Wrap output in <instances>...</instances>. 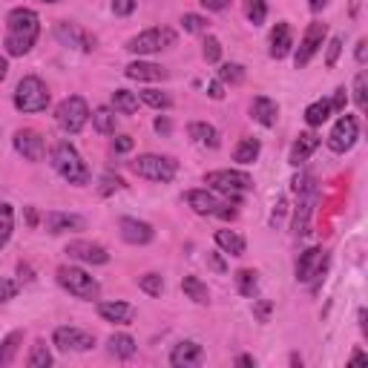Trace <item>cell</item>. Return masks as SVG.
<instances>
[{
	"label": "cell",
	"mask_w": 368,
	"mask_h": 368,
	"mask_svg": "<svg viewBox=\"0 0 368 368\" xmlns=\"http://www.w3.org/2000/svg\"><path fill=\"white\" fill-rule=\"evenodd\" d=\"M6 52L9 55H27L41 35V17L32 9H12L6 17Z\"/></svg>",
	"instance_id": "6da1fadb"
},
{
	"label": "cell",
	"mask_w": 368,
	"mask_h": 368,
	"mask_svg": "<svg viewBox=\"0 0 368 368\" xmlns=\"http://www.w3.org/2000/svg\"><path fill=\"white\" fill-rule=\"evenodd\" d=\"M52 167H55V173L64 182H69V184H75V187L89 184V170H87L84 159L78 156V150L69 141H58L55 144V150H52Z\"/></svg>",
	"instance_id": "7a4b0ae2"
},
{
	"label": "cell",
	"mask_w": 368,
	"mask_h": 368,
	"mask_svg": "<svg viewBox=\"0 0 368 368\" xmlns=\"http://www.w3.org/2000/svg\"><path fill=\"white\" fill-rule=\"evenodd\" d=\"M133 173L147 179V182H173L176 179V170H179V161L170 159V156H156V153H147V156H138L133 164Z\"/></svg>",
	"instance_id": "3957f363"
},
{
	"label": "cell",
	"mask_w": 368,
	"mask_h": 368,
	"mask_svg": "<svg viewBox=\"0 0 368 368\" xmlns=\"http://www.w3.org/2000/svg\"><path fill=\"white\" fill-rule=\"evenodd\" d=\"M15 107L20 112H43L49 107V89L41 78L27 75L20 78L17 89H15Z\"/></svg>",
	"instance_id": "277c9868"
},
{
	"label": "cell",
	"mask_w": 368,
	"mask_h": 368,
	"mask_svg": "<svg viewBox=\"0 0 368 368\" xmlns=\"http://www.w3.org/2000/svg\"><path fill=\"white\" fill-rule=\"evenodd\" d=\"M58 285L64 290H69L72 297H78V300H95L98 293H101L98 279L89 277L87 271H81V267H61V271H58Z\"/></svg>",
	"instance_id": "5b68a950"
},
{
	"label": "cell",
	"mask_w": 368,
	"mask_h": 368,
	"mask_svg": "<svg viewBox=\"0 0 368 368\" xmlns=\"http://www.w3.org/2000/svg\"><path fill=\"white\" fill-rule=\"evenodd\" d=\"M55 115H58L61 130L69 133V135H75V133H81L87 127L89 107H87V101H84L81 95H69V98H64V101L58 104V112Z\"/></svg>",
	"instance_id": "8992f818"
},
{
	"label": "cell",
	"mask_w": 368,
	"mask_h": 368,
	"mask_svg": "<svg viewBox=\"0 0 368 368\" xmlns=\"http://www.w3.org/2000/svg\"><path fill=\"white\" fill-rule=\"evenodd\" d=\"M205 184L210 190L230 196V199H239V193L253 187V179L248 173H242V170H213V173L205 176Z\"/></svg>",
	"instance_id": "52a82bcc"
},
{
	"label": "cell",
	"mask_w": 368,
	"mask_h": 368,
	"mask_svg": "<svg viewBox=\"0 0 368 368\" xmlns=\"http://www.w3.org/2000/svg\"><path fill=\"white\" fill-rule=\"evenodd\" d=\"M176 43V32L173 29H147L135 38L127 41V49L133 55H153V52H161V49L167 46H173Z\"/></svg>",
	"instance_id": "ba28073f"
},
{
	"label": "cell",
	"mask_w": 368,
	"mask_h": 368,
	"mask_svg": "<svg viewBox=\"0 0 368 368\" xmlns=\"http://www.w3.org/2000/svg\"><path fill=\"white\" fill-rule=\"evenodd\" d=\"M325 35H328V27H325V23H320V20H314L311 27L305 29V35H302V41L297 46V55H293V64H297V69H302V66L311 64V58L323 49Z\"/></svg>",
	"instance_id": "9c48e42d"
},
{
	"label": "cell",
	"mask_w": 368,
	"mask_h": 368,
	"mask_svg": "<svg viewBox=\"0 0 368 368\" xmlns=\"http://www.w3.org/2000/svg\"><path fill=\"white\" fill-rule=\"evenodd\" d=\"M357 138H360V121L346 112L334 124V130L328 135V150L331 153H348L351 147L357 144Z\"/></svg>",
	"instance_id": "30bf717a"
},
{
	"label": "cell",
	"mask_w": 368,
	"mask_h": 368,
	"mask_svg": "<svg viewBox=\"0 0 368 368\" xmlns=\"http://www.w3.org/2000/svg\"><path fill=\"white\" fill-rule=\"evenodd\" d=\"M187 205L199 216H222V219H233L236 216V210L230 205H222L210 190H190L187 193Z\"/></svg>",
	"instance_id": "8fae6325"
},
{
	"label": "cell",
	"mask_w": 368,
	"mask_h": 368,
	"mask_svg": "<svg viewBox=\"0 0 368 368\" xmlns=\"http://www.w3.org/2000/svg\"><path fill=\"white\" fill-rule=\"evenodd\" d=\"M52 342L61 351H89L95 346V337L81 331V328H72V325H61L52 334Z\"/></svg>",
	"instance_id": "7c38bea8"
},
{
	"label": "cell",
	"mask_w": 368,
	"mask_h": 368,
	"mask_svg": "<svg viewBox=\"0 0 368 368\" xmlns=\"http://www.w3.org/2000/svg\"><path fill=\"white\" fill-rule=\"evenodd\" d=\"M325 265H328V259H325L323 248H308L297 259V282H311L314 277H323Z\"/></svg>",
	"instance_id": "4fadbf2b"
},
{
	"label": "cell",
	"mask_w": 368,
	"mask_h": 368,
	"mask_svg": "<svg viewBox=\"0 0 368 368\" xmlns=\"http://www.w3.org/2000/svg\"><path fill=\"white\" fill-rule=\"evenodd\" d=\"M15 150L27 159V161H41L46 153V144L43 135L38 130H17L15 133Z\"/></svg>",
	"instance_id": "5bb4252c"
},
{
	"label": "cell",
	"mask_w": 368,
	"mask_h": 368,
	"mask_svg": "<svg viewBox=\"0 0 368 368\" xmlns=\"http://www.w3.org/2000/svg\"><path fill=\"white\" fill-rule=\"evenodd\" d=\"M55 38L64 43V46H72V49H81V52H92L95 41L78 27V23H69V20H61L55 27Z\"/></svg>",
	"instance_id": "9a60e30c"
},
{
	"label": "cell",
	"mask_w": 368,
	"mask_h": 368,
	"mask_svg": "<svg viewBox=\"0 0 368 368\" xmlns=\"http://www.w3.org/2000/svg\"><path fill=\"white\" fill-rule=\"evenodd\" d=\"M69 259H78V262H87V265H107L110 262V253L95 242H72L66 248Z\"/></svg>",
	"instance_id": "2e32d148"
},
{
	"label": "cell",
	"mask_w": 368,
	"mask_h": 368,
	"mask_svg": "<svg viewBox=\"0 0 368 368\" xmlns=\"http://www.w3.org/2000/svg\"><path fill=\"white\" fill-rule=\"evenodd\" d=\"M118 228H121V239L130 242V244H147V242H153V236H156L153 225L141 222V219H130V216L121 219Z\"/></svg>",
	"instance_id": "e0dca14e"
},
{
	"label": "cell",
	"mask_w": 368,
	"mask_h": 368,
	"mask_svg": "<svg viewBox=\"0 0 368 368\" xmlns=\"http://www.w3.org/2000/svg\"><path fill=\"white\" fill-rule=\"evenodd\" d=\"M84 225H87V222H84L78 213H61V210H55V213L46 216V230L52 233V236L72 233V230H84Z\"/></svg>",
	"instance_id": "ac0fdd59"
},
{
	"label": "cell",
	"mask_w": 368,
	"mask_h": 368,
	"mask_svg": "<svg viewBox=\"0 0 368 368\" xmlns=\"http://www.w3.org/2000/svg\"><path fill=\"white\" fill-rule=\"evenodd\" d=\"M205 360V351L199 342H193V339H184L179 342V346L173 348V354H170V362H173L176 368H190V365H199Z\"/></svg>",
	"instance_id": "d6986e66"
},
{
	"label": "cell",
	"mask_w": 368,
	"mask_h": 368,
	"mask_svg": "<svg viewBox=\"0 0 368 368\" xmlns=\"http://www.w3.org/2000/svg\"><path fill=\"white\" fill-rule=\"evenodd\" d=\"M251 115H253V121H259L262 127H274L277 118H279V104L267 95H256L253 104H251Z\"/></svg>",
	"instance_id": "ffe728a7"
},
{
	"label": "cell",
	"mask_w": 368,
	"mask_h": 368,
	"mask_svg": "<svg viewBox=\"0 0 368 368\" xmlns=\"http://www.w3.org/2000/svg\"><path fill=\"white\" fill-rule=\"evenodd\" d=\"M98 314H101V320L107 323H115V325H130L133 316H135V308L127 305V302H98Z\"/></svg>",
	"instance_id": "44dd1931"
},
{
	"label": "cell",
	"mask_w": 368,
	"mask_h": 368,
	"mask_svg": "<svg viewBox=\"0 0 368 368\" xmlns=\"http://www.w3.org/2000/svg\"><path fill=\"white\" fill-rule=\"evenodd\" d=\"M290 49H293V32H290L288 23L282 20V23H277L274 32H271V58L282 61V58L290 55Z\"/></svg>",
	"instance_id": "7402d4cb"
},
{
	"label": "cell",
	"mask_w": 368,
	"mask_h": 368,
	"mask_svg": "<svg viewBox=\"0 0 368 368\" xmlns=\"http://www.w3.org/2000/svg\"><path fill=\"white\" fill-rule=\"evenodd\" d=\"M316 147H320V135H316V133H302L290 147V164L300 167L302 161H308L316 153Z\"/></svg>",
	"instance_id": "603a6c76"
},
{
	"label": "cell",
	"mask_w": 368,
	"mask_h": 368,
	"mask_svg": "<svg viewBox=\"0 0 368 368\" xmlns=\"http://www.w3.org/2000/svg\"><path fill=\"white\" fill-rule=\"evenodd\" d=\"M124 72L133 81H164L167 78V69L159 64H150V61H133Z\"/></svg>",
	"instance_id": "cb8c5ba5"
},
{
	"label": "cell",
	"mask_w": 368,
	"mask_h": 368,
	"mask_svg": "<svg viewBox=\"0 0 368 368\" xmlns=\"http://www.w3.org/2000/svg\"><path fill=\"white\" fill-rule=\"evenodd\" d=\"M187 133L199 147H207V150H216L219 147V130L213 124H207V121H193L187 127Z\"/></svg>",
	"instance_id": "d4e9b609"
},
{
	"label": "cell",
	"mask_w": 368,
	"mask_h": 368,
	"mask_svg": "<svg viewBox=\"0 0 368 368\" xmlns=\"http://www.w3.org/2000/svg\"><path fill=\"white\" fill-rule=\"evenodd\" d=\"M216 244L230 256H242L244 253V236L236 230H216Z\"/></svg>",
	"instance_id": "484cf974"
},
{
	"label": "cell",
	"mask_w": 368,
	"mask_h": 368,
	"mask_svg": "<svg viewBox=\"0 0 368 368\" xmlns=\"http://www.w3.org/2000/svg\"><path fill=\"white\" fill-rule=\"evenodd\" d=\"M182 290L187 293V297H190L196 305H207V302H210V290H207V285H205L199 277H184V279H182Z\"/></svg>",
	"instance_id": "4316f807"
},
{
	"label": "cell",
	"mask_w": 368,
	"mask_h": 368,
	"mask_svg": "<svg viewBox=\"0 0 368 368\" xmlns=\"http://www.w3.org/2000/svg\"><path fill=\"white\" fill-rule=\"evenodd\" d=\"M259 153H262L259 138H242V141L236 144V150H233V159H236L239 164H253V161L259 159Z\"/></svg>",
	"instance_id": "83f0119b"
},
{
	"label": "cell",
	"mask_w": 368,
	"mask_h": 368,
	"mask_svg": "<svg viewBox=\"0 0 368 368\" xmlns=\"http://www.w3.org/2000/svg\"><path fill=\"white\" fill-rule=\"evenodd\" d=\"M107 346H110V351H112L118 360H130V357L135 354V339H133L130 334H112Z\"/></svg>",
	"instance_id": "f1b7e54d"
},
{
	"label": "cell",
	"mask_w": 368,
	"mask_h": 368,
	"mask_svg": "<svg viewBox=\"0 0 368 368\" xmlns=\"http://www.w3.org/2000/svg\"><path fill=\"white\" fill-rule=\"evenodd\" d=\"M20 342H23V331H12L3 342H0V368H6L15 362V354L20 348Z\"/></svg>",
	"instance_id": "f546056e"
},
{
	"label": "cell",
	"mask_w": 368,
	"mask_h": 368,
	"mask_svg": "<svg viewBox=\"0 0 368 368\" xmlns=\"http://www.w3.org/2000/svg\"><path fill=\"white\" fill-rule=\"evenodd\" d=\"M236 288L242 297H256V290H259V274L251 271V267H242V271L236 274Z\"/></svg>",
	"instance_id": "4dcf8cb0"
},
{
	"label": "cell",
	"mask_w": 368,
	"mask_h": 368,
	"mask_svg": "<svg viewBox=\"0 0 368 368\" xmlns=\"http://www.w3.org/2000/svg\"><path fill=\"white\" fill-rule=\"evenodd\" d=\"M115 110L112 107H98L95 112H92V124H95V130L98 133H104V135H110V133H115Z\"/></svg>",
	"instance_id": "1f68e13d"
},
{
	"label": "cell",
	"mask_w": 368,
	"mask_h": 368,
	"mask_svg": "<svg viewBox=\"0 0 368 368\" xmlns=\"http://www.w3.org/2000/svg\"><path fill=\"white\" fill-rule=\"evenodd\" d=\"M12 230H15V210L12 205H0V251L6 248V242L12 239Z\"/></svg>",
	"instance_id": "d6a6232c"
},
{
	"label": "cell",
	"mask_w": 368,
	"mask_h": 368,
	"mask_svg": "<svg viewBox=\"0 0 368 368\" xmlns=\"http://www.w3.org/2000/svg\"><path fill=\"white\" fill-rule=\"evenodd\" d=\"M328 115H331V104H328V101H314V104H308V110H305L308 127H323L325 121H328Z\"/></svg>",
	"instance_id": "836d02e7"
},
{
	"label": "cell",
	"mask_w": 368,
	"mask_h": 368,
	"mask_svg": "<svg viewBox=\"0 0 368 368\" xmlns=\"http://www.w3.org/2000/svg\"><path fill=\"white\" fill-rule=\"evenodd\" d=\"M112 110L130 115V112L138 110V98H135L130 89H115V92H112Z\"/></svg>",
	"instance_id": "e575fe53"
},
{
	"label": "cell",
	"mask_w": 368,
	"mask_h": 368,
	"mask_svg": "<svg viewBox=\"0 0 368 368\" xmlns=\"http://www.w3.org/2000/svg\"><path fill=\"white\" fill-rule=\"evenodd\" d=\"M244 15H248L253 27H262L267 17V0H244Z\"/></svg>",
	"instance_id": "d590c367"
},
{
	"label": "cell",
	"mask_w": 368,
	"mask_h": 368,
	"mask_svg": "<svg viewBox=\"0 0 368 368\" xmlns=\"http://www.w3.org/2000/svg\"><path fill=\"white\" fill-rule=\"evenodd\" d=\"M27 362H29L32 368H49V365H52V354H49V348H46L43 339H38L35 346H32V354H29Z\"/></svg>",
	"instance_id": "8d00e7d4"
},
{
	"label": "cell",
	"mask_w": 368,
	"mask_h": 368,
	"mask_svg": "<svg viewBox=\"0 0 368 368\" xmlns=\"http://www.w3.org/2000/svg\"><path fill=\"white\" fill-rule=\"evenodd\" d=\"M219 81H222V84H242L244 81V66L242 64H225V66H219Z\"/></svg>",
	"instance_id": "74e56055"
},
{
	"label": "cell",
	"mask_w": 368,
	"mask_h": 368,
	"mask_svg": "<svg viewBox=\"0 0 368 368\" xmlns=\"http://www.w3.org/2000/svg\"><path fill=\"white\" fill-rule=\"evenodd\" d=\"M141 101H144L147 107H156V110H167L170 104H173V101H170V95L161 92V89H144V92H141Z\"/></svg>",
	"instance_id": "f35d334b"
},
{
	"label": "cell",
	"mask_w": 368,
	"mask_h": 368,
	"mask_svg": "<svg viewBox=\"0 0 368 368\" xmlns=\"http://www.w3.org/2000/svg\"><path fill=\"white\" fill-rule=\"evenodd\" d=\"M138 288H141L144 293H150V297H161V290H164V279H161L159 274H144V277L138 279Z\"/></svg>",
	"instance_id": "ab89813d"
},
{
	"label": "cell",
	"mask_w": 368,
	"mask_h": 368,
	"mask_svg": "<svg viewBox=\"0 0 368 368\" xmlns=\"http://www.w3.org/2000/svg\"><path fill=\"white\" fill-rule=\"evenodd\" d=\"M202 52H205V61H207V64H216L219 58H222V43H219V38L210 35V38L205 41V49H202Z\"/></svg>",
	"instance_id": "60d3db41"
},
{
	"label": "cell",
	"mask_w": 368,
	"mask_h": 368,
	"mask_svg": "<svg viewBox=\"0 0 368 368\" xmlns=\"http://www.w3.org/2000/svg\"><path fill=\"white\" fill-rule=\"evenodd\" d=\"M354 98H357V107L360 110L368 107V98H365V72H360V75L354 78Z\"/></svg>",
	"instance_id": "b9f144b4"
},
{
	"label": "cell",
	"mask_w": 368,
	"mask_h": 368,
	"mask_svg": "<svg viewBox=\"0 0 368 368\" xmlns=\"http://www.w3.org/2000/svg\"><path fill=\"white\" fill-rule=\"evenodd\" d=\"M271 314H274V305L267 302V300H256L253 302V316H256L259 323H267V320H271Z\"/></svg>",
	"instance_id": "7bdbcfd3"
},
{
	"label": "cell",
	"mask_w": 368,
	"mask_h": 368,
	"mask_svg": "<svg viewBox=\"0 0 368 368\" xmlns=\"http://www.w3.org/2000/svg\"><path fill=\"white\" fill-rule=\"evenodd\" d=\"M124 187V182H121L118 176H112V173H107V176H101V196H110V193H115V190H121Z\"/></svg>",
	"instance_id": "ee69618b"
},
{
	"label": "cell",
	"mask_w": 368,
	"mask_h": 368,
	"mask_svg": "<svg viewBox=\"0 0 368 368\" xmlns=\"http://www.w3.org/2000/svg\"><path fill=\"white\" fill-rule=\"evenodd\" d=\"M182 23H184L187 32H202V29H207V20L202 15H184Z\"/></svg>",
	"instance_id": "f6af8a7d"
},
{
	"label": "cell",
	"mask_w": 368,
	"mask_h": 368,
	"mask_svg": "<svg viewBox=\"0 0 368 368\" xmlns=\"http://www.w3.org/2000/svg\"><path fill=\"white\" fill-rule=\"evenodd\" d=\"M133 9H135V0H112V12H115L118 17L133 15Z\"/></svg>",
	"instance_id": "bcb514c9"
},
{
	"label": "cell",
	"mask_w": 368,
	"mask_h": 368,
	"mask_svg": "<svg viewBox=\"0 0 368 368\" xmlns=\"http://www.w3.org/2000/svg\"><path fill=\"white\" fill-rule=\"evenodd\" d=\"M17 293V282L12 279H0V302H9L12 297Z\"/></svg>",
	"instance_id": "7dc6e473"
},
{
	"label": "cell",
	"mask_w": 368,
	"mask_h": 368,
	"mask_svg": "<svg viewBox=\"0 0 368 368\" xmlns=\"http://www.w3.org/2000/svg\"><path fill=\"white\" fill-rule=\"evenodd\" d=\"M339 52H342V38H331V43H328V55H325V64H328V66H334V64H337V58H339Z\"/></svg>",
	"instance_id": "c3c4849f"
},
{
	"label": "cell",
	"mask_w": 368,
	"mask_h": 368,
	"mask_svg": "<svg viewBox=\"0 0 368 368\" xmlns=\"http://www.w3.org/2000/svg\"><path fill=\"white\" fill-rule=\"evenodd\" d=\"M346 101H348L346 87H339L337 95H334V101H328V104H331V112H342V110H346Z\"/></svg>",
	"instance_id": "681fc988"
},
{
	"label": "cell",
	"mask_w": 368,
	"mask_h": 368,
	"mask_svg": "<svg viewBox=\"0 0 368 368\" xmlns=\"http://www.w3.org/2000/svg\"><path fill=\"white\" fill-rule=\"evenodd\" d=\"M112 150H115V153H130V150H133V138H130V135L112 138Z\"/></svg>",
	"instance_id": "f907efd6"
},
{
	"label": "cell",
	"mask_w": 368,
	"mask_h": 368,
	"mask_svg": "<svg viewBox=\"0 0 368 368\" xmlns=\"http://www.w3.org/2000/svg\"><path fill=\"white\" fill-rule=\"evenodd\" d=\"M207 12H225L230 6V0H199Z\"/></svg>",
	"instance_id": "816d5d0a"
},
{
	"label": "cell",
	"mask_w": 368,
	"mask_h": 368,
	"mask_svg": "<svg viewBox=\"0 0 368 368\" xmlns=\"http://www.w3.org/2000/svg\"><path fill=\"white\" fill-rule=\"evenodd\" d=\"M285 210H288V199H279V202H277V207H274V216H271V225H274V228H279Z\"/></svg>",
	"instance_id": "f5cc1de1"
},
{
	"label": "cell",
	"mask_w": 368,
	"mask_h": 368,
	"mask_svg": "<svg viewBox=\"0 0 368 368\" xmlns=\"http://www.w3.org/2000/svg\"><path fill=\"white\" fill-rule=\"evenodd\" d=\"M207 95L213 98V101H222V98H225V92H222V81H210V84H207Z\"/></svg>",
	"instance_id": "db71d44e"
},
{
	"label": "cell",
	"mask_w": 368,
	"mask_h": 368,
	"mask_svg": "<svg viewBox=\"0 0 368 368\" xmlns=\"http://www.w3.org/2000/svg\"><path fill=\"white\" fill-rule=\"evenodd\" d=\"M207 265L213 267V271H219V274H225V267H228V265H225L222 259H219L216 253H207Z\"/></svg>",
	"instance_id": "11a10c76"
},
{
	"label": "cell",
	"mask_w": 368,
	"mask_h": 368,
	"mask_svg": "<svg viewBox=\"0 0 368 368\" xmlns=\"http://www.w3.org/2000/svg\"><path fill=\"white\" fill-rule=\"evenodd\" d=\"M170 130H173V127H170V121L159 115V118H156V133H159V135H170Z\"/></svg>",
	"instance_id": "9f6ffc18"
},
{
	"label": "cell",
	"mask_w": 368,
	"mask_h": 368,
	"mask_svg": "<svg viewBox=\"0 0 368 368\" xmlns=\"http://www.w3.org/2000/svg\"><path fill=\"white\" fill-rule=\"evenodd\" d=\"M308 6H311V12H323L328 6V0H308Z\"/></svg>",
	"instance_id": "6f0895ef"
},
{
	"label": "cell",
	"mask_w": 368,
	"mask_h": 368,
	"mask_svg": "<svg viewBox=\"0 0 368 368\" xmlns=\"http://www.w3.org/2000/svg\"><path fill=\"white\" fill-rule=\"evenodd\" d=\"M365 46H368V41H360L357 43V61L360 64H365Z\"/></svg>",
	"instance_id": "680465c9"
},
{
	"label": "cell",
	"mask_w": 368,
	"mask_h": 368,
	"mask_svg": "<svg viewBox=\"0 0 368 368\" xmlns=\"http://www.w3.org/2000/svg\"><path fill=\"white\" fill-rule=\"evenodd\" d=\"M236 365H256V360L248 357V354H242V357H236Z\"/></svg>",
	"instance_id": "91938a15"
},
{
	"label": "cell",
	"mask_w": 368,
	"mask_h": 368,
	"mask_svg": "<svg viewBox=\"0 0 368 368\" xmlns=\"http://www.w3.org/2000/svg\"><path fill=\"white\" fill-rule=\"evenodd\" d=\"M27 219H29V225H32V228L38 225V213H35V207H27Z\"/></svg>",
	"instance_id": "94428289"
},
{
	"label": "cell",
	"mask_w": 368,
	"mask_h": 368,
	"mask_svg": "<svg viewBox=\"0 0 368 368\" xmlns=\"http://www.w3.org/2000/svg\"><path fill=\"white\" fill-rule=\"evenodd\" d=\"M6 72H9V64H6V58H0V81L6 78Z\"/></svg>",
	"instance_id": "6125c7cd"
},
{
	"label": "cell",
	"mask_w": 368,
	"mask_h": 368,
	"mask_svg": "<svg viewBox=\"0 0 368 368\" xmlns=\"http://www.w3.org/2000/svg\"><path fill=\"white\" fill-rule=\"evenodd\" d=\"M360 328H362V334L368 331V323H365V311H360Z\"/></svg>",
	"instance_id": "be15d7a7"
},
{
	"label": "cell",
	"mask_w": 368,
	"mask_h": 368,
	"mask_svg": "<svg viewBox=\"0 0 368 368\" xmlns=\"http://www.w3.org/2000/svg\"><path fill=\"white\" fill-rule=\"evenodd\" d=\"M351 360H354V362H362V360H368V357H365V354H362V351H357V354H354V357H351Z\"/></svg>",
	"instance_id": "e7e4bbea"
},
{
	"label": "cell",
	"mask_w": 368,
	"mask_h": 368,
	"mask_svg": "<svg viewBox=\"0 0 368 368\" xmlns=\"http://www.w3.org/2000/svg\"><path fill=\"white\" fill-rule=\"evenodd\" d=\"M41 3H58V0H41Z\"/></svg>",
	"instance_id": "03108f58"
}]
</instances>
